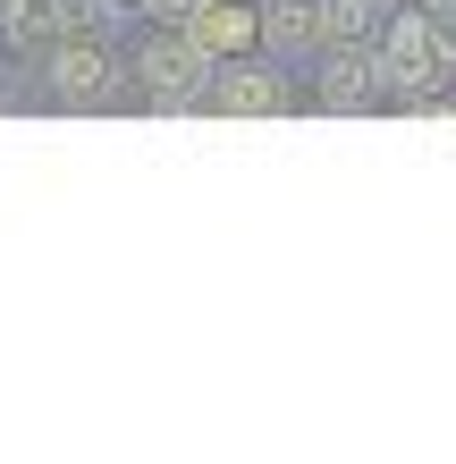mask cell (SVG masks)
<instances>
[{"label": "cell", "instance_id": "cell-1", "mask_svg": "<svg viewBox=\"0 0 456 464\" xmlns=\"http://www.w3.org/2000/svg\"><path fill=\"white\" fill-rule=\"evenodd\" d=\"M397 76L406 85H432L440 76V34L432 25H397Z\"/></svg>", "mask_w": 456, "mask_h": 464}, {"label": "cell", "instance_id": "cell-2", "mask_svg": "<svg viewBox=\"0 0 456 464\" xmlns=\"http://www.w3.org/2000/svg\"><path fill=\"white\" fill-rule=\"evenodd\" d=\"M195 34H203V43H246V34H254V17H246V9H211Z\"/></svg>", "mask_w": 456, "mask_h": 464}, {"label": "cell", "instance_id": "cell-3", "mask_svg": "<svg viewBox=\"0 0 456 464\" xmlns=\"http://www.w3.org/2000/svg\"><path fill=\"white\" fill-rule=\"evenodd\" d=\"M220 102H237V111H262V102H279V93H271V85H262V76H237V85H228Z\"/></svg>", "mask_w": 456, "mask_h": 464}]
</instances>
